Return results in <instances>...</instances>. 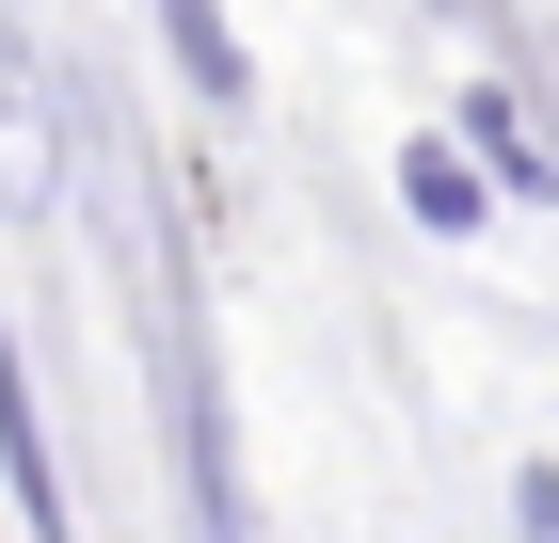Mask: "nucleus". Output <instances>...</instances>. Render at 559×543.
Masks as SVG:
<instances>
[{
    "label": "nucleus",
    "mask_w": 559,
    "mask_h": 543,
    "mask_svg": "<svg viewBox=\"0 0 559 543\" xmlns=\"http://www.w3.org/2000/svg\"><path fill=\"white\" fill-rule=\"evenodd\" d=\"M0 496H16V528H33V543H81L64 463H48V400H33V368H16V320H0Z\"/></svg>",
    "instance_id": "obj_1"
},
{
    "label": "nucleus",
    "mask_w": 559,
    "mask_h": 543,
    "mask_svg": "<svg viewBox=\"0 0 559 543\" xmlns=\"http://www.w3.org/2000/svg\"><path fill=\"white\" fill-rule=\"evenodd\" d=\"M176 463H192V528H209V543H257V511H240V448H224V400H209V383L176 400Z\"/></svg>",
    "instance_id": "obj_2"
},
{
    "label": "nucleus",
    "mask_w": 559,
    "mask_h": 543,
    "mask_svg": "<svg viewBox=\"0 0 559 543\" xmlns=\"http://www.w3.org/2000/svg\"><path fill=\"white\" fill-rule=\"evenodd\" d=\"M160 48H176V81L209 96V113H240L257 64H240V33H224V0H160Z\"/></svg>",
    "instance_id": "obj_3"
},
{
    "label": "nucleus",
    "mask_w": 559,
    "mask_h": 543,
    "mask_svg": "<svg viewBox=\"0 0 559 543\" xmlns=\"http://www.w3.org/2000/svg\"><path fill=\"white\" fill-rule=\"evenodd\" d=\"M448 144H479V192H559V161H544V144H527V113H512V96H496V81L464 96V128H448Z\"/></svg>",
    "instance_id": "obj_4"
},
{
    "label": "nucleus",
    "mask_w": 559,
    "mask_h": 543,
    "mask_svg": "<svg viewBox=\"0 0 559 543\" xmlns=\"http://www.w3.org/2000/svg\"><path fill=\"white\" fill-rule=\"evenodd\" d=\"M400 192H416V224H479V209H496L464 144H416V161H400Z\"/></svg>",
    "instance_id": "obj_5"
},
{
    "label": "nucleus",
    "mask_w": 559,
    "mask_h": 543,
    "mask_svg": "<svg viewBox=\"0 0 559 543\" xmlns=\"http://www.w3.org/2000/svg\"><path fill=\"white\" fill-rule=\"evenodd\" d=\"M0 209H33V96H16V33H0Z\"/></svg>",
    "instance_id": "obj_6"
},
{
    "label": "nucleus",
    "mask_w": 559,
    "mask_h": 543,
    "mask_svg": "<svg viewBox=\"0 0 559 543\" xmlns=\"http://www.w3.org/2000/svg\"><path fill=\"white\" fill-rule=\"evenodd\" d=\"M512 528H527V543H559V463H527V480H512Z\"/></svg>",
    "instance_id": "obj_7"
}]
</instances>
